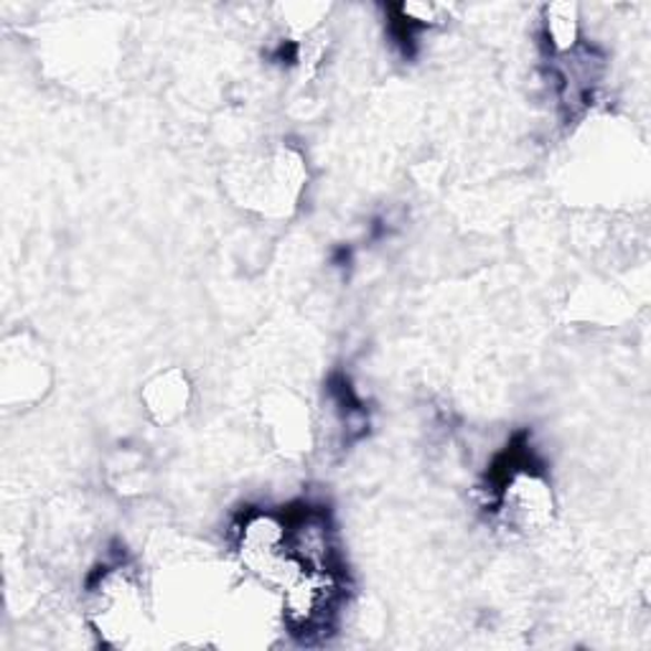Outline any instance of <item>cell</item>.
Masks as SVG:
<instances>
[{
    "mask_svg": "<svg viewBox=\"0 0 651 651\" xmlns=\"http://www.w3.org/2000/svg\"><path fill=\"white\" fill-rule=\"evenodd\" d=\"M501 515L517 529L542 527L552 515V494L540 474L511 461V471L499 476Z\"/></svg>",
    "mask_w": 651,
    "mask_h": 651,
    "instance_id": "obj_1",
    "label": "cell"
},
{
    "mask_svg": "<svg viewBox=\"0 0 651 651\" xmlns=\"http://www.w3.org/2000/svg\"><path fill=\"white\" fill-rule=\"evenodd\" d=\"M148 410H151L159 420H171L173 415L186 410L189 399V385L186 377H181L179 372H171V375H161L155 382L148 385Z\"/></svg>",
    "mask_w": 651,
    "mask_h": 651,
    "instance_id": "obj_2",
    "label": "cell"
},
{
    "mask_svg": "<svg viewBox=\"0 0 651 651\" xmlns=\"http://www.w3.org/2000/svg\"><path fill=\"white\" fill-rule=\"evenodd\" d=\"M547 37L558 54H568L578 43V13L576 6L547 8Z\"/></svg>",
    "mask_w": 651,
    "mask_h": 651,
    "instance_id": "obj_3",
    "label": "cell"
}]
</instances>
